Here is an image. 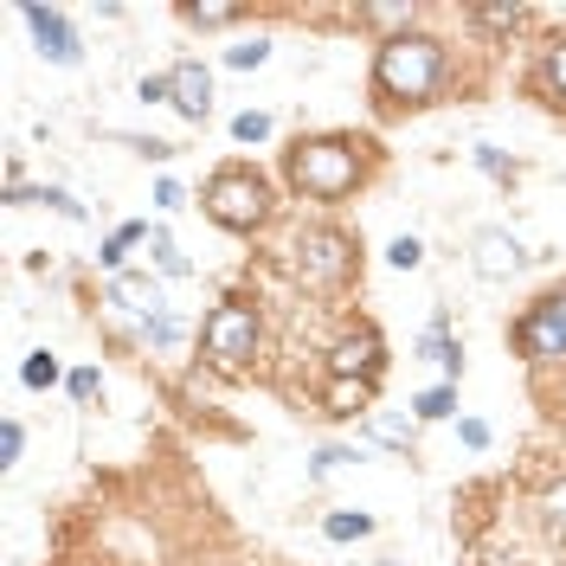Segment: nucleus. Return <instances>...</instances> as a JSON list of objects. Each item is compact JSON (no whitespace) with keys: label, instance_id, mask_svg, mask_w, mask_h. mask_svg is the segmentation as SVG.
I'll use <instances>...</instances> for the list:
<instances>
[{"label":"nucleus","instance_id":"31","mask_svg":"<svg viewBox=\"0 0 566 566\" xmlns=\"http://www.w3.org/2000/svg\"><path fill=\"white\" fill-rule=\"evenodd\" d=\"M91 392H97V374H91V367H77V374H71V399H91Z\"/></svg>","mask_w":566,"mask_h":566},{"label":"nucleus","instance_id":"10","mask_svg":"<svg viewBox=\"0 0 566 566\" xmlns=\"http://www.w3.org/2000/svg\"><path fill=\"white\" fill-rule=\"evenodd\" d=\"M374 354H380V335H374V328H354V335L335 342V374H342V380H348L354 367L367 374V367H374Z\"/></svg>","mask_w":566,"mask_h":566},{"label":"nucleus","instance_id":"2","mask_svg":"<svg viewBox=\"0 0 566 566\" xmlns=\"http://www.w3.org/2000/svg\"><path fill=\"white\" fill-rule=\"evenodd\" d=\"M354 180H360L354 142H303L290 155V187L310 200H342V193H354Z\"/></svg>","mask_w":566,"mask_h":566},{"label":"nucleus","instance_id":"7","mask_svg":"<svg viewBox=\"0 0 566 566\" xmlns=\"http://www.w3.org/2000/svg\"><path fill=\"white\" fill-rule=\"evenodd\" d=\"M168 104L175 109H187L193 123L212 109V77H207V65H193V59H180L175 71H168Z\"/></svg>","mask_w":566,"mask_h":566},{"label":"nucleus","instance_id":"8","mask_svg":"<svg viewBox=\"0 0 566 566\" xmlns=\"http://www.w3.org/2000/svg\"><path fill=\"white\" fill-rule=\"evenodd\" d=\"M470 264H476V271H483V277H515V271H522V245H515V239H509V232H476V245H470Z\"/></svg>","mask_w":566,"mask_h":566},{"label":"nucleus","instance_id":"22","mask_svg":"<svg viewBox=\"0 0 566 566\" xmlns=\"http://www.w3.org/2000/svg\"><path fill=\"white\" fill-rule=\"evenodd\" d=\"M52 380H59V360H52V354L39 348L33 360H27V387H52Z\"/></svg>","mask_w":566,"mask_h":566},{"label":"nucleus","instance_id":"24","mask_svg":"<svg viewBox=\"0 0 566 566\" xmlns=\"http://www.w3.org/2000/svg\"><path fill=\"white\" fill-rule=\"evenodd\" d=\"M193 27H226V20H239V7H180Z\"/></svg>","mask_w":566,"mask_h":566},{"label":"nucleus","instance_id":"20","mask_svg":"<svg viewBox=\"0 0 566 566\" xmlns=\"http://www.w3.org/2000/svg\"><path fill=\"white\" fill-rule=\"evenodd\" d=\"M419 258H424L419 239H392V245H387V264H392V271H419Z\"/></svg>","mask_w":566,"mask_h":566},{"label":"nucleus","instance_id":"32","mask_svg":"<svg viewBox=\"0 0 566 566\" xmlns=\"http://www.w3.org/2000/svg\"><path fill=\"white\" fill-rule=\"evenodd\" d=\"M155 207H161V212L180 207V187H175V180H161V187H155Z\"/></svg>","mask_w":566,"mask_h":566},{"label":"nucleus","instance_id":"17","mask_svg":"<svg viewBox=\"0 0 566 566\" xmlns=\"http://www.w3.org/2000/svg\"><path fill=\"white\" fill-rule=\"evenodd\" d=\"M328 412H367V380H335Z\"/></svg>","mask_w":566,"mask_h":566},{"label":"nucleus","instance_id":"1","mask_svg":"<svg viewBox=\"0 0 566 566\" xmlns=\"http://www.w3.org/2000/svg\"><path fill=\"white\" fill-rule=\"evenodd\" d=\"M374 84L387 91L392 104H424L438 97L444 84V45L438 39H419V33H399L380 45V65H374Z\"/></svg>","mask_w":566,"mask_h":566},{"label":"nucleus","instance_id":"26","mask_svg":"<svg viewBox=\"0 0 566 566\" xmlns=\"http://www.w3.org/2000/svg\"><path fill=\"white\" fill-rule=\"evenodd\" d=\"M367 20H374V27H406L412 7H367Z\"/></svg>","mask_w":566,"mask_h":566},{"label":"nucleus","instance_id":"14","mask_svg":"<svg viewBox=\"0 0 566 566\" xmlns=\"http://www.w3.org/2000/svg\"><path fill=\"white\" fill-rule=\"evenodd\" d=\"M142 342H155V348H180V322L168 316V310H155V316H142Z\"/></svg>","mask_w":566,"mask_h":566},{"label":"nucleus","instance_id":"29","mask_svg":"<svg viewBox=\"0 0 566 566\" xmlns=\"http://www.w3.org/2000/svg\"><path fill=\"white\" fill-rule=\"evenodd\" d=\"M0 451H7V463H20V451H27V431H20V424H7V431H0Z\"/></svg>","mask_w":566,"mask_h":566},{"label":"nucleus","instance_id":"9","mask_svg":"<svg viewBox=\"0 0 566 566\" xmlns=\"http://www.w3.org/2000/svg\"><path fill=\"white\" fill-rule=\"evenodd\" d=\"M109 303H116V310H129V316H155V310H161V290H155V283L148 277H129V271H123V277H109Z\"/></svg>","mask_w":566,"mask_h":566},{"label":"nucleus","instance_id":"13","mask_svg":"<svg viewBox=\"0 0 566 566\" xmlns=\"http://www.w3.org/2000/svg\"><path fill=\"white\" fill-rule=\"evenodd\" d=\"M322 534H328V541H367V534H374V522H367L360 509H335V515L322 522Z\"/></svg>","mask_w":566,"mask_h":566},{"label":"nucleus","instance_id":"30","mask_svg":"<svg viewBox=\"0 0 566 566\" xmlns=\"http://www.w3.org/2000/svg\"><path fill=\"white\" fill-rule=\"evenodd\" d=\"M374 431L392 438V444H406V438H412V419H374Z\"/></svg>","mask_w":566,"mask_h":566},{"label":"nucleus","instance_id":"18","mask_svg":"<svg viewBox=\"0 0 566 566\" xmlns=\"http://www.w3.org/2000/svg\"><path fill=\"white\" fill-rule=\"evenodd\" d=\"M148 251H155V264H161L168 277H187V258L175 251V239H168V232H148Z\"/></svg>","mask_w":566,"mask_h":566},{"label":"nucleus","instance_id":"12","mask_svg":"<svg viewBox=\"0 0 566 566\" xmlns=\"http://www.w3.org/2000/svg\"><path fill=\"white\" fill-rule=\"evenodd\" d=\"M296 251H310V277H342V239H328V232H316L310 245H296Z\"/></svg>","mask_w":566,"mask_h":566},{"label":"nucleus","instance_id":"11","mask_svg":"<svg viewBox=\"0 0 566 566\" xmlns=\"http://www.w3.org/2000/svg\"><path fill=\"white\" fill-rule=\"evenodd\" d=\"M419 354H424V360H438V367H444V374H451V380H458L463 354H458V342H451V335H444V316H438V322H431V328H424Z\"/></svg>","mask_w":566,"mask_h":566},{"label":"nucleus","instance_id":"28","mask_svg":"<svg viewBox=\"0 0 566 566\" xmlns=\"http://www.w3.org/2000/svg\"><path fill=\"white\" fill-rule=\"evenodd\" d=\"M547 522L566 534V483H554V490H547Z\"/></svg>","mask_w":566,"mask_h":566},{"label":"nucleus","instance_id":"16","mask_svg":"<svg viewBox=\"0 0 566 566\" xmlns=\"http://www.w3.org/2000/svg\"><path fill=\"white\" fill-rule=\"evenodd\" d=\"M136 239H148V226H123V232H109V245H104V264L123 277V258H129V245Z\"/></svg>","mask_w":566,"mask_h":566},{"label":"nucleus","instance_id":"23","mask_svg":"<svg viewBox=\"0 0 566 566\" xmlns=\"http://www.w3.org/2000/svg\"><path fill=\"white\" fill-rule=\"evenodd\" d=\"M348 463H360L348 451V444H328V451H316V470H310V476H328V470H348Z\"/></svg>","mask_w":566,"mask_h":566},{"label":"nucleus","instance_id":"15","mask_svg":"<svg viewBox=\"0 0 566 566\" xmlns=\"http://www.w3.org/2000/svg\"><path fill=\"white\" fill-rule=\"evenodd\" d=\"M412 406H419V419H444V412H458V380H444V387L419 392Z\"/></svg>","mask_w":566,"mask_h":566},{"label":"nucleus","instance_id":"6","mask_svg":"<svg viewBox=\"0 0 566 566\" xmlns=\"http://www.w3.org/2000/svg\"><path fill=\"white\" fill-rule=\"evenodd\" d=\"M27 27H33L39 52H45L52 65H77V33H71V20L59 7H27Z\"/></svg>","mask_w":566,"mask_h":566},{"label":"nucleus","instance_id":"27","mask_svg":"<svg viewBox=\"0 0 566 566\" xmlns=\"http://www.w3.org/2000/svg\"><path fill=\"white\" fill-rule=\"evenodd\" d=\"M458 438L470 444V451H483V444H490V424H483V419H463V424H458Z\"/></svg>","mask_w":566,"mask_h":566},{"label":"nucleus","instance_id":"3","mask_svg":"<svg viewBox=\"0 0 566 566\" xmlns=\"http://www.w3.org/2000/svg\"><path fill=\"white\" fill-rule=\"evenodd\" d=\"M207 212L219 226H232V232H251V226H264L271 219V187L245 168H226V175H212L207 187Z\"/></svg>","mask_w":566,"mask_h":566},{"label":"nucleus","instance_id":"25","mask_svg":"<svg viewBox=\"0 0 566 566\" xmlns=\"http://www.w3.org/2000/svg\"><path fill=\"white\" fill-rule=\"evenodd\" d=\"M547 77H554V91L566 97V39H554V45H547Z\"/></svg>","mask_w":566,"mask_h":566},{"label":"nucleus","instance_id":"21","mask_svg":"<svg viewBox=\"0 0 566 566\" xmlns=\"http://www.w3.org/2000/svg\"><path fill=\"white\" fill-rule=\"evenodd\" d=\"M264 52H271L264 39H245V45H232V52H226V65H232V71H251V65H264Z\"/></svg>","mask_w":566,"mask_h":566},{"label":"nucleus","instance_id":"19","mask_svg":"<svg viewBox=\"0 0 566 566\" xmlns=\"http://www.w3.org/2000/svg\"><path fill=\"white\" fill-rule=\"evenodd\" d=\"M232 136H239V142H264V136H271V116H264V109H245V116H232Z\"/></svg>","mask_w":566,"mask_h":566},{"label":"nucleus","instance_id":"5","mask_svg":"<svg viewBox=\"0 0 566 566\" xmlns=\"http://www.w3.org/2000/svg\"><path fill=\"white\" fill-rule=\"evenodd\" d=\"M515 348L528 360H566V296H541L528 316L515 322Z\"/></svg>","mask_w":566,"mask_h":566},{"label":"nucleus","instance_id":"4","mask_svg":"<svg viewBox=\"0 0 566 566\" xmlns=\"http://www.w3.org/2000/svg\"><path fill=\"white\" fill-rule=\"evenodd\" d=\"M258 348V316L245 303H219L207 316V360L212 367H245Z\"/></svg>","mask_w":566,"mask_h":566}]
</instances>
